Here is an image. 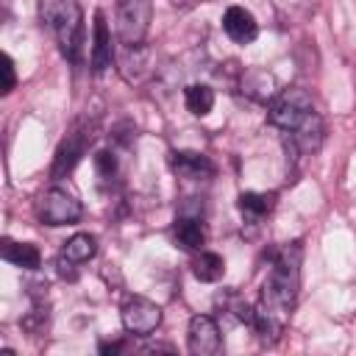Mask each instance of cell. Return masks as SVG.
<instances>
[{
  "label": "cell",
  "mask_w": 356,
  "mask_h": 356,
  "mask_svg": "<svg viewBox=\"0 0 356 356\" xmlns=\"http://www.w3.org/2000/svg\"><path fill=\"white\" fill-rule=\"evenodd\" d=\"M300 259H303V248L298 239L275 248L270 253V273L261 284L259 303L284 323L289 320V314L295 309V298H298V286H300Z\"/></svg>",
  "instance_id": "obj_1"
},
{
  "label": "cell",
  "mask_w": 356,
  "mask_h": 356,
  "mask_svg": "<svg viewBox=\"0 0 356 356\" xmlns=\"http://www.w3.org/2000/svg\"><path fill=\"white\" fill-rule=\"evenodd\" d=\"M39 19L56 39L61 56L78 64L83 44V11L78 0H39Z\"/></svg>",
  "instance_id": "obj_2"
},
{
  "label": "cell",
  "mask_w": 356,
  "mask_h": 356,
  "mask_svg": "<svg viewBox=\"0 0 356 356\" xmlns=\"http://www.w3.org/2000/svg\"><path fill=\"white\" fill-rule=\"evenodd\" d=\"M314 111V103H312V95L303 89V86H289V89H281L278 95H273L270 106H267V120L281 128V131H292L298 128L309 114Z\"/></svg>",
  "instance_id": "obj_3"
},
{
  "label": "cell",
  "mask_w": 356,
  "mask_h": 356,
  "mask_svg": "<svg viewBox=\"0 0 356 356\" xmlns=\"http://www.w3.org/2000/svg\"><path fill=\"white\" fill-rule=\"evenodd\" d=\"M153 3L150 0H120L117 6V36L125 47L142 44L150 28Z\"/></svg>",
  "instance_id": "obj_4"
},
{
  "label": "cell",
  "mask_w": 356,
  "mask_h": 356,
  "mask_svg": "<svg viewBox=\"0 0 356 356\" xmlns=\"http://www.w3.org/2000/svg\"><path fill=\"white\" fill-rule=\"evenodd\" d=\"M83 214V206L75 195H70L67 189H47L39 200H36V217L44 225H72L78 222Z\"/></svg>",
  "instance_id": "obj_5"
},
{
  "label": "cell",
  "mask_w": 356,
  "mask_h": 356,
  "mask_svg": "<svg viewBox=\"0 0 356 356\" xmlns=\"http://www.w3.org/2000/svg\"><path fill=\"white\" fill-rule=\"evenodd\" d=\"M122 325L134 337H150L161 325V306L150 298L134 295L122 303Z\"/></svg>",
  "instance_id": "obj_6"
},
{
  "label": "cell",
  "mask_w": 356,
  "mask_h": 356,
  "mask_svg": "<svg viewBox=\"0 0 356 356\" xmlns=\"http://www.w3.org/2000/svg\"><path fill=\"white\" fill-rule=\"evenodd\" d=\"M89 142H92V134H89L86 128L75 125V128H72V131H70V134L61 139V145L56 147L50 175H53L56 181H58V178H64V175H70V172L78 167V161L86 156Z\"/></svg>",
  "instance_id": "obj_7"
},
{
  "label": "cell",
  "mask_w": 356,
  "mask_h": 356,
  "mask_svg": "<svg viewBox=\"0 0 356 356\" xmlns=\"http://www.w3.org/2000/svg\"><path fill=\"white\" fill-rule=\"evenodd\" d=\"M186 345H189V353H195V356H214V353L222 348L220 325L214 323V317H209V314H195V317L189 320Z\"/></svg>",
  "instance_id": "obj_8"
},
{
  "label": "cell",
  "mask_w": 356,
  "mask_h": 356,
  "mask_svg": "<svg viewBox=\"0 0 356 356\" xmlns=\"http://www.w3.org/2000/svg\"><path fill=\"white\" fill-rule=\"evenodd\" d=\"M170 167L184 181H209L217 172V167H214V161L209 156L192 153V150H175V153H170Z\"/></svg>",
  "instance_id": "obj_9"
},
{
  "label": "cell",
  "mask_w": 356,
  "mask_h": 356,
  "mask_svg": "<svg viewBox=\"0 0 356 356\" xmlns=\"http://www.w3.org/2000/svg\"><path fill=\"white\" fill-rule=\"evenodd\" d=\"M286 145L292 147L295 156H306V153H314L320 145H323V136H325V128H323V120L312 111L298 128L286 131Z\"/></svg>",
  "instance_id": "obj_10"
},
{
  "label": "cell",
  "mask_w": 356,
  "mask_h": 356,
  "mask_svg": "<svg viewBox=\"0 0 356 356\" xmlns=\"http://www.w3.org/2000/svg\"><path fill=\"white\" fill-rule=\"evenodd\" d=\"M92 70L100 75L111 67L114 61V47H111V28L106 22V14L97 11L95 14V28H92Z\"/></svg>",
  "instance_id": "obj_11"
},
{
  "label": "cell",
  "mask_w": 356,
  "mask_h": 356,
  "mask_svg": "<svg viewBox=\"0 0 356 356\" xmlns=\"http://www.w3.org/2000/svg\"><path fill=\"white\" fill-rule=\"evenodd\" d=\"M222 31H225L228 39H234L236 44H248V42L256 39L259 22H256V17H253L248 8L231 6V8H225V14H222Z\"/></svg>",
  "instance_id": "obj_12"
},
{
  "label": "cell",
  "mask_w": 356,
  "mask_h": 356,
  "mask_svg": "<svg viewBox=\"0 0 356 356\" xmlns=\"http://www.w3.org/2000/svg\"><path fill=\"white\" fill-rule=\"evenodd\" d=\"M172 236L184 250H203V245H206V231H203L200 217L178 214L175 225H172Z\"/></svg>",
  "instance_id": "obj_13"
},
{
  "label": "cell",
  "mask_w": 356,
  "mask_h": 356,
  "mask_svg": "<svg viewBox=\"0 0 356 356\" xmlns=\"http://www.w3.org/2000/svg\"><path fill=\"white\" fill-rule=\"evenodd\" d=\"M273 206H275V195L270 192V195H264V192H242L239 197H236V209L242 211V217L248 220V222H259V220H264L270 211H273Z\"/></svg>",
  "instance_id": "obj_14"
},
{
  "label": "cell",
  "mask_w": 356,
  "mask_h": 356,
  "mask_svg": "<svg viewBox=\"0 0 356 356\" xmlns=\"http://www.w3.org/2000/svg\"><path fill=\"white\" fill-rule=\"evenodd\" d=\"M3 259L11 261L14 267H22V270H39L42 264V253L36 245L31 242H11V239H3V248H0Z\"/></svg>",
  "instance_id": "obj_15"
},
{
  "label": "cell",
  "mask_w": 356,
  "mask_h": 356,
  "mask_svg": "<svg viewBox=\"0 0 356 356\" xmlns=\"http://www.w3.org/2000/svg\"><path fill=\"white\" fill-rule=\"evenodd\" d=\"M192 273L197 281L203 284H214L222 278L225 273V259L220 253H211V250H200L195 259H192Z\"/></svg>",
  "instance_id": "obj_16"
},
{
  "label": "cell",
  "mask_w": 356,
  "mask_h": 356,
  "mask_svg": "<svg viewBox=\"0 0 356 356\" xmlns=\"http://www.w3.org/2000/svg\"><path fill=\"white\" fill-rule=\"evenodd\" d=\"M95 253H97V236L95 234H72L61 248V256H67L75 264L89 261Z\"/></svg>",
  "instance_id": "obj_17"
},
{
  "label": "cell",
  "mask_w": 356,
  "mask_h": 356,
  "mask_svg": "<svg viewBox=\"0 0 356 356\" xmlns=\"http://www.w3.org/2000/svg\"><path fill=\"white\" fill-rule=\"evenodd\" d=\"M184 103H186L189 114L206 117V114L214 108V92H211V86H206V83H189V86L184 89Z\"/></svg>",
  "instance_id": "obj_18"
},
{
  "label": "cell",
  "mask_w": 356,
  "mask_h": 356,
  "mask_svg": "<svg viewBox=\"0 0 356 356\" xmlns=\"http://www.w3.org/2000/svg\"><path fill=\"white\" fill-rule=\"evenodd\" d=\"M217 306H222L225 314H231L236 323H253V306L236 289H225L222 295H217Z\"/></svg>",
  "instance_id": "obj_19"
},
{
  "label": "cell",
  "mask_w": 356,
  "mask_h": 356,
  "mask_svg": "<svg viewBox=\"0 0 356 356\" xmlns=\"http://www.w3.org/2000/svg\"><path fill=\"white\" fill-rule=\"evenodd\" d=\"M147 56H150V50L145 47V42H142V44H131V47H125V56H122V72H125L128 81L142 78V72L147 70Z\"/></svg>",
  "instance_id": "obj_20"
},
{
  "label": "cell",
  "mask_w": 356,
  "mask_h": 356,
  "mask_svg": "<svg viewBox=\"0 0 356 356\" xmlns=\"http://www.w3.org/2000/svg\"><path fill=\"white\" fill-rule=\"evenodd\" d=\"M19 325L33 337L42 334L47 328V300H33V309L19 320Z\"/></svg>",
  "instance_id": "obj_21"
},
{
  "label": "cell",
  "mask_w": 356,
  "mask_h": 356,
  "mask_svg": "<svg viewBox=\"0 0 356 356\" xmlns=\"http://www.w3.org/2000/svg\"><path fill=\"white\" fill-rule=\"evenodd\" d=\"M95 170H97L100 178L111 181V178L117 175V156H114L111 150H97V153H95Z\"/></svg>",
  "instance_id": "obj_22"
},
{
  "label": "cell",
  "mask_w": 356,
  "mask_h": 356,
  "mask_svg": "<svg viewBox=\"0 0 356 356\" xmlns=\"http://www.w3.org/2000/svg\"><path fill=\"white\" fill-rule=\"evenodd\" d=\"M0 72H3V83H0V92L8 95L14 86H17V72H14V61L8 53L0 56Z\"/></svg>",
  "instance_id": "obj_23"
},
{
  "label": "cell",
  "mask_w": 356,
  "mask_h": 356,
  "mask_svg": "<svg viewBox=\"0 0 356 356\" xmlns=\"http://www.w3.org/2000/svg\"><path fill=\"white\" fill-rule=\"evenodd\" d=\"M56 264H58V275H61V278L75 281V275H78V273H75V261H70L67 256H58V261H56Z\"/></svg>",
  "instance_id": "obj_24"
},
{
  "label": "cell",
  "mask_w": 356,
  "mask_h": 356,
  "mask_svg": "<svg viewBox=\"0 0 356 356\" xmlns=\"http://www.w3.org/2000/svg\"><path fill=\"white\" fill-rule=\"evenodd\" d=\"M97 350H100L103 356H114V353H120V350H122V342H120V339H114V342H100V345H97Z\"/></svg>",
  "instance_id": "obj_25"
},
{
  "label": "cell",
  "mask_w": 356,
  "mask_h": 356,
  "mask_svg": "<svg viewBox=\"0 0 356 356\" xmlns=\"http://www.w3.org/2000/svg\"><path fill=\"white\" fill-rule=\"evenodd\" d=\"M159 350H167V353H172L175 348H172V345H147V348H145V353H159Z\"/></svg>",
  "instance_id": "obj_26"
}]
</instances>
